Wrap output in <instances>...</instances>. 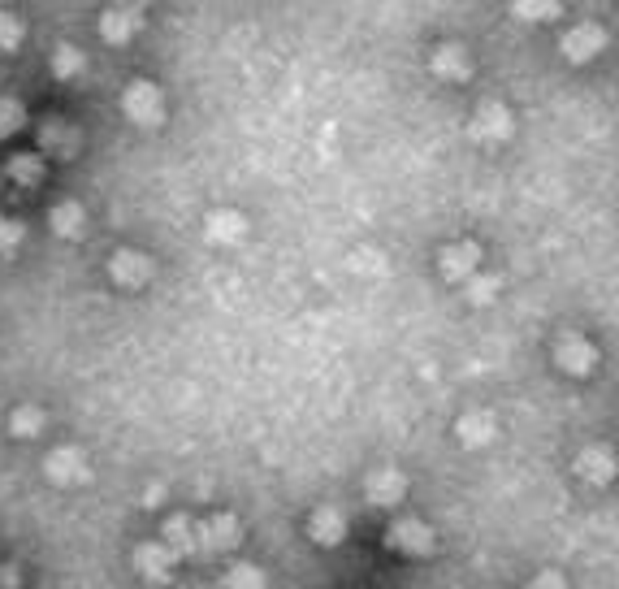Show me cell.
Listing matches in <instances>:
<instances>
[{"instance_id": "obj_10", "label": "cell", "mask_w": 619, "mask_h": 589, "mask_svg": "<svg viewBox=\"0 0 619 589\" xmlns=\"http://www.w3.org/2000/svg\"><path fill=\"white\" fill-rule=\"evenodd\" d=\"M555 360H559V369L568 377H589V373H594V364H598V347L589 343V338H581V334H568L559 343Z\"/></svg>"}, {"instance_id": "obj_2", "label": "cell", "mask_w": 619, "mask_h": 589, "mask_svg": "<svg viewBox=\"0 0 619 589\" xmlns=\"http://www.w3.org/2000/svg\"><path fill=\"white\" fill-rule=\"evenodd\" d=\"M122 109H126V117L130 122H139V126H161L165 122V100H161V87L156 83H130L126 87V96H122Z\"/></svg>"}, {"instance_id": "obj_7", "label": "cell", "mask_w": 619, "mask_h": 589, "mask_svg": "<svg viewBox=\"0 0 619 589\" xmlns=\"http://www.w3.org/2000/svg\"><path fill=\"white\" fill-rule=\"evenodd\" d=\"M438 265H442V278H446V282H459V286H464L472 273H481V247L472 243V239L451 243V247H442Z\"/></svg>"}, {"instance_id": "obj_25", "label": "cell", "mask_w": 619, "mask_h": 589, "mask_svg": "<svg viewBox=\"0 0 619 589\" xmlns=\"http://www.w3.org/2000/svg\"><path fill=\"white\" fill-rule=\"evenodd\" d=\"M22 122H26V109L13 96H0V139L5 135H13V130H22Z\"/></svg>"}, {"instance_id": "obj_21", "label": "cell", "mask_w": 619, "mask_h": 589, "mask_svg": "<svg viewBox=\"0 0 619 589\" xmlns=\"http://www.w3.org/2000/svg\"><path fill=\"white\" fill-rule=\"evenodd\" d=\"M503 291V278H494V273H472L464 282V299L468 304H490V299Z\"/></svg>"}, {"instance_id": "obj_17", "label": "cell", "mask_w": 619, "mask_h": 589, "mask_svg": "<svg viewBox=\"0 0 619 589\" xmlns=\"http://www.w3.org/2000/svg\"><path fill=\"white\" fill-rule=\"evenodd\" d=\"M139 18H143V13H139L135 5L104 9V18H100V35L109 39V44H126V39L139 31Z\"/></svg>"}, {"instance_id": "obj_5", "label": "cell", "mask_w": 619, "mask_h": 589, "mask_svg": "<svg viewBox=\"0 0 619 589\" xmlns=\"http://www.w3.org/2000/svg\"><path fill=\"white\" fill-rule=\"evenodd\" d=\"M109 278L126 291H139V286L152 282V256L135 252V247H122V252L109 256Z\"/></svg>"}, {"instance_id": "obj_11", "label": "cell", "mask_w": 619, "mask_h": 589, "mask_svg": "<svg viewBox=\"0 0 619 589\" xmlns=\"http://www.w3.org/2000/svg\"><path fill=\"white\" fill-rule=\"evenodd\" d=\"M247 217L239 213V208H217V213H208L204 221V234H208V243H217V247H234V243H243L247 239Z\"/></svg>"}, {"instance_id": "obj_30", "label": "cell", "mask_w": 619, "mask_h": 589, "mask_svg": "<svg viewBox=\"0 0 619 589\" xmlns=\"http://www.w3.org/2000/svg\"><path fill=\"white\" fill-rule=\"evenodd\" d=\"M161 499H165V486H148V490H143V503H148V507H156Z\"/></svg>"}, {"instance_id": "obj_3", "label": "cell", "mask_w": 619, "mask_h": 589, "mask_svg": "<svg viewBox=\"0 0 619 589\" xmlns=\"http://www.w3.org/2000/svg\"><path fill=\"white\" fill-rule=\"evenodd\" d=\"M433 542H438V533L416 516H403V520H394V525L386 529V546L390 551H399V555H429Z\"/></svg>"}, {"instance_id": "obj_1", "label": "cell", "mask_w": 619, "mask_h": 589, "mask_svg": "<svg viewBox=\"0 0 619 589\" xmlns=\"http://www.w3.org/2000/svg\"><path fill=\"white\" fill-rule=\"evenodd\" d=\"M239 538H243V525L230 512H213L208 520H195V551H234Z\"/></svg>"}, {"instance_id": "obj_23", "label": "cell", "mask_w": 619, "mask_h": 589, "mask_svg": "<svg viewBox=\"0 0 619 589\" xmlns=\"http://www.w3.org/2000/svg\"><path fill=\"white\" fill-rule=\"evenodd\" d=\"M9 178L22 182V187H39V178H44V161H39V156H13Z\"/></svg>"}, {"instance_id": "obj_16", "label": "cell", "mask_w": 619, "mask_h": 589, "mask_svg": "<svg viewBox=\"0 0 619 589\" xmlns=\"http://www.w3.org/2000/svg\"><path fill=\"white\" fill-rule=\"evenodd\" d=\"M576 473H581V481H589V486H607L615 477V455L607 447H585L576 455Z\"/></svg>"}, {"instance_id": "obj_28", "label": "cell", "mask_w": 619, "mask_h": 589, "mask_svg": "<svg viewBox=\"0 0 619 589\" xmlns=\"http://www.w3.org/2000/svg\"><path fill=\"white\" fill-rule=\"evenodd\" d=\"M18 243H22V221L0 217V256H9Z\"/></svg>"}, {"instance_id": "obj_8", "label": "cell", "mask_w": 619, "mask_h": 589, "mask_svg": "<svg viewBox=\"0 0 619 589\" xmlns=\"http://www.w3.org/2000/svg\"><path fill=\"white\" fill-rule=\"evenodd\" d=\"M174 551H169L165 542H143L139 551H135V568H139V577L148 581V585H169L174 581Z\"/></svg>"}, {"instance_id": "obj_9", "label": "cell", "mask_w": 619, "mask_h": 589, "mask_svg": "<svg viewBox=\"0 0 619 589\" xmlns=\"http://www.w3.org/2000/svg\"><path fill=\"white\" fill-rule=\"evenodd\" d=\"M511 130H516V122H511L507 104H498V100H485L477 109V117H472V139H481V143L511 139Z\"/></svg>"}, {"instance_id": "obj_29", "label": "cell", "mask_w": 619, "mask_h": 589, "mask_svg": "<svg viewBox=\"0 0 619 589\" xmlns=\"http://www.w3.org/2000/svg\"><path fill=\"white\" fill-rule=\"evenodd\" d=\"M529 589H568V577H559V572H542V577H533Z\"/></svg>"}, {"instance_id": "obj_26", "label": "cell", "mask_w": 619, "mask_h": 589, "mask_svg": "<svg viewBox=\"0 0 619 589\" xmlns=\"http://www.w3.org/2000/svg\"><path fill=\"white\" fill-rule=\"evenodd\" d=\"M516 18H533V22L559 18V5H555V0H520V5H516Z\"/></svg>"}, {"instance_id": "obj_6", "label": "cell", "mask_w": 619, "mask_h": 589, "mask_svg": "<svg viewBox=\"0 0 619 589\" xmlns=\"http://www.w3.org/2000/svg\"><path fill=\"white\" fill-rule=\"evenodd\" d=\"M563 57H568L572 65H585V61H594L602 48H607V31H602L598 22H576L568 35H563Z\"/></svg>"}, {"instance_id": "obj_22", "label": "cell", "mask_w": 619, "mask_h": 589, "mask_svg": "<svg viewBox=\"0 0 619 589\" xmlns=\"http://www.w3.org/2000/svg\"><path fill=\"white\" fill-rule=\"evenodd\" d=\"M83 70H87V57L74 44H61L57 52H52V74L57 78H78Z\"/></svg>"}, {"instance_id": "obj_27", "label": "cell", "mask_w": 619, "mask_h": 589, "mask_svg": "<svg viewBox=\"0 0 619 589\" xmlns=\"http://www.w3.org/2000/svg\"><path fill=\"white\" fill-rule=\"evenodd\" d=\"M22 44V22L9 18V13H0V52H13Z\"/></svg>"}, {"instance_id": "obj_14", "label": "cell", "mask_w": 619, "mask_h": 589, "mask_svg": "<svg viewBox=\"0 0 619 589\" xmlns=\"http://www.w3.org/2000/svg\"><path fill=\"white\" fill-rule=\"evenodd\" d=\"M429 65H433V74H438V78H446V83H464V78L472 74V61H468L464 44H442L429 57Z\"/></svg>"}, {"instance_id": "obj_13", "label": "cell", "mask_w": 619, "mask_h": 589, "mask_svg": "<svg viewBox=\"0 0 619 589\" xmlns=\"http://www.w3.org/2000/svg\"><path fill=\"white\" fill-rule=\"evenodd\" d=\"M455 438L464 442L468 451H481V447H490V442L498 438V421L490 412H481V408H472V412H464L455 421Z\"/></svg>"}, {"instance_id": "obj_15", "label": "cell", "mask_w": 619, "mask_h": 589, "mask_svg": "<svg viewBox=\"0 0 619 589\" xmlns=\"http://www.w3.org/2000/svg\"><path fill=\"white\" fill-rule=\"evenodd\" d=\"M308 533L316 546H338L347 538V516L338 512V507H316L312 520H308Z\"/></svg>"}, {"instance_id": "obj_18", "label": "cell", "mask_w": 619, "mask_h": 589, "mask_svg": "<svg viewBox=\"0 0 619 589\" xmlns=\"http://www.w3.org/2000/svg\"><path fill=\"white\" fill-rule=\"evenodd\" d=\"M48 226L61 234V239H78L87 226V213H83V204L78 200H61V204H52V213H48Z\"/></svg>"}, {"instance_id": "obj_4", "label": "cell", "mask_w": 619, "mask_h": 589, "mask_svg": "<svg viewBox=\"0 0 619 589\" xmlns=\"http://www.w3.org/2000/svg\"><path fill=\"white\" fill-rule=\"evenodd\" d=\"M44 477L52 486H83L91 477V464L78 447H57V451H48V460H44Z\"/></svg>"}, {"instance_id": "obj_24", "label": "cell", "mask_w": 619, "mask_h": 589, "mask_svg": "<svg viewBox=\"0 0 619 589\" xmlns=\"http://www.w3.org/2000/svg\"><path fill=\"white\" fill-rule=\"evenodd\" d=\"M265 572H260L256 564H234L226 572V589H265Z\"/></svg>"}, {"instance_id": "obj_20", "label": "cell", "mask_w": 619, "mask_h": 589, "mask_svg": "<svg viewBox=\"0 0 619 589\" xmlns=\"http://www.w3.org/2000/svg\"><path fill=\"white\" fill-rule=\"evenodd\" d=\"M165 546L174 551V559H182V555H191L195 551V520L191 516H169L165 520Z\"/></svg>"}, {"instance_id": "obj_12", "label": "cell", "mask_w": 619, "mask_h": 589, "mask_svg": "<svg viewBox=\"0 0 619 589\" xmlns=\"http://www.w3.org/2000/svg\"><path fill=\"white\" fill-rule=\"evenodd\" d=\"M403 494H407V477L399 468H377L364 481V499L373 507H394V503H403Z\"/></svg>"}, {"instance_id": "obj_19", "label": "cell", "mask_w": 619, "mask_h": 589, "mask_svg": "<svg viewBox=\"0 0 619 589\" xmlns=\"http://www.w3.org/2000/svg\"><path fill=\"white\" fill-rule=\"evenodd\" d=\"M44 425H48V416H44V408H35V403H18V408L9 412V434L22 438V442L39 438L44 434Z\"/></svg>"}]
</instances>
